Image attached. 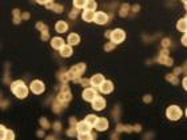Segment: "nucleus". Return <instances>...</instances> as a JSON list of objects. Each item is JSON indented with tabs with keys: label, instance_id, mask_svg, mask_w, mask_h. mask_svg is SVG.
I'll list each match as a JSON object with an SVG mask.
<instances>
[{
	"label": "nucleus",
	"instance_id": "obj_31",
	"mask_svg": "<svg viewBox=\"0 0 187 140\" xmlns=\"http://www.w3.org/2000/svg\"><path fill=\"white\" fill-rule=\"evenodd\" d=\"M40 124H42V127L44 128V130H48L50 126H51V124H50L48 121H47V120L44 119V117H42V119H40Z\"/></svg>",
	"mask_w": 187,
	"mask_h": 140
},
{
	"label": "nucleus",
	"instance_id": "obj_26",
	"mask_svg": "<svg viewBox=\"0 0 187 140\" xmlns=\"http://www.w3.org/2000/svg\"><path fill=\"white\" fill-rule=\"evenodd\" d=\"M79 140H94V136L91 134H78Z\"/></svg>",
	"mask_w": 187,
	"mask_h": 140
},
{
	"label": "nucleus",
	"instance_id": "obj_16",
	"mask_svg": "<svg viewBox=\"0 0 187 140\" xmlns=\"http://www.w3.org/2000/svg\"><path fill=\"white\" fill-rule=\"evenodd\" d=\"M51 46H52L54 50H59L60 51L65 44H64V40L62 38H54L52 40H51Z\"/></svg>",
	"mask_w": 187,
	"mask_h": 140
},
{
	"label": "nucleus",
	"instance_id": "obj_44",
	"mask_svg": "<svg viewBox=\"0 0 187 140\" xmlns=\"http://www.w3.org/2000/svg\"><path fill=\"white\" fill-rule=\"evenodd\" d=\"M43 135H44V132H43V131H39L38 132V136H43Z\"/></svg>",
	"mask_w": 187,
	"mask_h": 140
},
{
	"label": "nucleus",
	"instance_id": "obj_42",
	"mask_svg": "<svg viewBox=\"0 0 187 140\" xmlns=\"http://www.w3.org/2000/svg\"><path fill=\"white\" fill-rule=\"evenodd\" d=\"M134 131L135 132H139V131H140V126H139V124H138V126H135L134 127Z\"/></svg>",
	"mask_w": 187,
	"mask_h": 140
},
{
	"label": "nucleus",
	"instance_id": "obj_10",
	"mask_svg": "<svg viewBox=\"0 0 187 140\" xmlns=\"http://www.w3.org/2000/svg\"><path fill=\"white\" fill-rule=\"evenodd\" d=\"M104 107H106V100L102 96H98L92 101V108L95 111H102V109H104Z\"/></svg>",
	"mask_w": 187,
	"mask_h": 140
},
{
	"label": "nucleus",
	"instance_id": "obj_37",
	"mask_svg": "<svg viewBox=\"0 0 187 140\" xmlns=\"http://www.w3.org/2000/svg\"><path fill=\"white\" fill-rule=\"evenodd\" d=\"M182 44H183L185 47H187V35H186V34L182 36Z\"/></svg>",
	"mask_w": 187,
	"mask_h": 140
},
{
	"label": "nucleus",
	"instance_id": "obj_2",
	"mask_svg": "<svg viewBox=\"0 0 187 140\" xmlns=\"http://www.w3.org/2000/svg\"><path fill=\"white\" fill-rule=\"evenodd\" d=\"M84 71H86V64H84V63L76 64V65H74V67H72V68L67 72L68 79L72 80V82H75V83H79V82H80V76L83 75Z\"/></svg>",
	"mask_w": 187,
	"mask_h": 140
},
{
	"label": "nucleus",
	"instance_id": "obj_45",
	"mask_svg": "<svg viewBox=\"0 0 187 140\" xmlns=\"http://www.w3.org/2000/svg\"><path fill=\"white\" fill-rule=\"evenodd\" d=\"M139 9V6H135V7H133V11H138Z\"/></svg>",
	"mask_w": 187,
	"mask_h": 140
},
{
	"label": "nucleus",
	"instance_id": "obj_29",
	"mask_svg": "<svg viewBox=\"0 0 187 140\" xmlns=\"http://www.w3.org/2000/svg\"><path fill=\"white\" fill-rule=\"evenodd\" d=\"M166 79H167L170 83H172V84H178V76L172 75V73H168V75L166 76Z\"/></svg>",
	"mask_w": 187,
	"mask_h": 140
},
{
	"label": "nucleus",
	"instance_id": "obj_8",
	"mask_svg": "<svg viewBox=\"0 0 187 140\" xmlns=\"http://www.w3.org/2000/svg\"><path fill=\"white\" fill-rule=\"evenodd\" d=\"M91 128L92 127H91L86 120H83V121L76 124V131H78V134H91Z\"/></svg>",
	"mask_w": 187,
	"mask_h": 140
},
{
	"label": "nucleus",
	"instance_id": "obj_9",
	"mask_svg": "<svg viewBox=\"0 0 187 140\" xmlns=\"http://www.w3.org/2000/svg\"><path fill=\"white\" fill-rule=\"evenodd\" d=\"M90 82H91V86L92 87H100L102 84H103L106 80H104V77H103V75H100V73H96V75H94L90 79Z\"/></svg>",
	"mask_w": 187,
	"mask_h": 140
},
{
	"label": "nucleus",
	"instance_id": "obj_30",
	"mask_svg": "<svg viewBox=\"0 0 187 140\" xmlns=\"http://www.w3.org/2000/svg\"><path fill=\"white\" fill-rule=\"evenodd\" d=\"M13 21H15L16 24L20 23V11H19V9H15V11H13Z\"/></svg>",
	"mask_w": 187,
	"mask_h": 140
},
{
	"label": "nucleus",
	"instance_id": "obj_36",
	"mask_svg": "<svg viewBox=\"0 0 187 140\" xmlns=\"http://www.w3.org/2000/svg\"><path fill=\"white\" fill-rule=\"evenodd\" d=\"M76 16H78V9H74V11H72V12L71 13H69V17H71V19H75V17Z\"/></svg>",
	"mask_w": 187,
	"mask_h": 140
},
{
	"label": "nucleus",
	"instance_id": "obj_22",
	"mask_svg": "<svg viewBox=\"0 0 187 140\" xmlns=\"http://www.w3.org/2000/svg\"><path fill=\"white\" fill-rule=\"evenodd\" d=\"M177 28H178V31H181V32H187V20L181 19L177 23Z\"/></svg>",
	"mask_w": 187,
	"mask_h": 140
},
{
	"label": "nucleus",
	"instance_id": "obj_34",
	"mask_svg": "<svg viewBox=\"0 0 187 140\" xmlns=\"http://www.w3.org/2000/svg\"><path fill=\"white\" fill-rule=\"evenodd\" d=\"M162 46H163V48L167 50V47L170 46V39H163L162 40Z\"/></svg>",
	"mask_w": 187,
	"mask_h": 140
},
{
	"label": "nucleus",
	"instance_id": "obj_21",
	"mask_svg": "<svg viewBox=\"0 0 187 140\" xmlns=\"http://www.w3.org/2000/svg\"><path fill=\"white\" fill-rule=\"evenodd\" d=\"M47 8H50V9H52L55 11V12H58V13H62V11H63V6H59V4H55V3L52 2H48L46 4Z\"/></svg>",
	"mask_w": 187,
	"mask_h": 140
},
{
	"label": "nucleus",
	"instance_id": "obj_4",
	"mask_svg": "<svg viewBox=\"0 0 187 140\" xmlns=\"http://www.w3.org/2000/svg\"><path fill=\"white\" fill-rule=\"evenodd\" d=\"M166 115L170 120H179L182 116V109L178 105H170L166 111Z\"/></svg>",
	"mask_w": 187,
	"mask_h": 140
},
{
	"label": "nucleus",
	"instance_id": "obj_39",
	"mask_svg": "<svg viewBox=\"0 0 187 140\" xmlns=\"http://www.w3.org/2000/svg\"><path fill=\"white\" fill-rule=\"evenodd\" d=\"M182 83H183V88H185V90L187 91V76L185 77V79H183V82H182Z\"/></svg>",
	"mask_w": 187,
	"mask_h": 140
},
{
	"label": "nucleus",
	"instance_id": "obj_47",
	"mask_svg": "<svg viewBox=\"0 0 187 140\" xmlns=\"http://www.w3.org/2000/svg\"><path fill=\"white\" fill-rule=\"evenodd\" d=\"M186 116H187V109H186Z\"/></svg>",
	"mask_w": 187,
	"mask_h": 140
},
{
	"label": "nucleus",
	"instance_id": "obj_11",
	"mask_svg": "<svg viewBox=\"0 0 187 140\" xmlns=\"http://www.w3.org/2000/svg\"><path fill=\"white\" fill-rule=\"evenodd\" d=\"M108 21V15L106 12H96L95 13V23L96 24H106Z\"/></svg>",
	"mask_w": 187,
	"mask_h": 140
},
{
	"label": "nucleus",
	"instance_id": "obj_12",
	"mask_svg": "<svg viewBox=\"0 0 187 140\" xmlns=\"http://www.w3.org/2000/svg\"><path fill=\"white\" fill-rule=\"evenodd\" d=\"M36 28L40 29L42 31V40H48L50 38V31H48V27H47L46 24H43V23H38L36 24Z\"/></svg>",
	"mask_w": 187,
	"mask_h": 140
},
{
	"label": "nucleus",
	"instance_id": "obj_13",
	"mask_svg": "<svg viewBox=\"0 0 187 140\" xmlns=\"http://www.w3.org/2000/svg\"><path fill=\"white\" fill-rule=\"evenodd\" d=\"M15 139V134L11 130H6L4 126H2V136L0 140H13Z\"/></svg>",
	"mask_w": 187,
	"mask_h": 140
},
{
	"label": "nucleus",
	"instance_id": "obj_6",
	"mask_svg": "<svg viewBox=\"0 0 187 140\" xmlns=\"http://www.w3.org/2000/svg\"><path fill=\"white\" fill-rule=\"evenodd\" d=\"M82 96H83V99H84L86 101H91V103H92L95 99L98 98V95H96V91H95L94 88L90 87V88H84Z\"/></svg>",
	"mask_w": 187,
	"mask_h": 140
},
{
	"label": "nucleus",
	"instance_id": "obj_24",
	"mask_svg": "<svg viewBox=\"0 0 187 140\" xmlns=\"http://www.w3.org/2000/svg\"><path fill=\"white\" fill-rule=\"evenodd\" d=\"M98 119H99V117H98V116H95V115H87V117H86V121L90 124L91 127H95V124H96Z\"/></svg>",
	"mask_w": 187,
	"mask_h": 140
},
{
	"label": "nucleus",
	"instance_id": "obj_32",
	"mask_svg": "<svg viewBox=\"0 0 187 140\" xmlns=\"http://www.w3.org/2000/svg\"><path fill=\"white\" fill-rule=\"evenodd\" d=\"M79 83L82 84L83 87H86V88H90V87H91V82H90L88 79H80Z\"/></svg>",
	"mask_w": 187,
	"mask_h": 140
},
{
	"label": "nucleus",
	"instance_id": "obj_48",
	"mask_svg": "<svg viewBox=\"0 0 187 140\" xmlns=\"http://www.w3.org/2000/svg\"><path fill=\"white\" fill-rule=\"evenodd\" d=\"M186 35H187V32H186Z\"/></svg>",
	"mask_w": 187,
	"mask_h": 140
},
{
	"label": "nucleus",
	"instance_id": "obj_5",
	"mask_svg": "<svg viewBox=\"0 0 187 140\" xmlns=\"http://www.w3.org/2000/svg\"><path fill=\"white\" fill-rule=\"evenodd\" d=\"M111 43L112 44H119V43H122L124 39H126V32L123 31V29H114L112 31V34H111Z\"/></svg>",
	"mask_w": 187,
	"mask_h": 140
},
{
	"label": "nucleus",
	"instance_id": "obj_28",
	"mask_svg": "<svg viewBox=\"0 0 187 140\" xmlns=\"http://www.w3.org/2000/svg\"><path fill=\"white\" fill-rule=\"evenodd\" d=\"M128 9H130V6H128V4H123L122 8H120L119 15H120V16H127V15H128Z\"/></svg>",
	"mask_w": 187,
	"mask_h": 140
},
{
	"label": "nucleus",
	"instance_id": "obj_43",
	"mask_svg": "<svg viewBox=\"0 0 187 140\" xmlns=\"http://www.w3.org/2000/svg\"><path fill=\"white\" fill-rule=\"evenodd\" d=\"M23 19H30V13H23Z\"/></svg>",
	"mask_w": 187,
	"mask_h": 140
},
{
	"label": "nucleus",
	"instance_id": "obj_41",
	"mask_svg": "<svg viewBox=\"0 0 187 140\" xmlns=\"http://www.w3.org/2000/svg\"><path fill=\"white\" fill-rule=\"evenodd\" d=\"M182 72V68H175L174 69V73H175V75H178V73H181Z\"/></svg>",
	"mask_w": 187,
	"mask_h": 140
},
{
	"label": "nucleus",
	"instance_id": "obj_27",
	"mask_svg": "<svg viewBox=\"0 0 187 140\" xmlns=\"http://www.w3.org/2000/svg\"><path fill=\"white\" fill-rule=\"evenodd\" d=\"M86 3L87 2H83V0H75V2H74V7H75L76 9L84 8V7H86Z\"/></svg>",
	"mask_w": 187,
	"mask_h": 140
},
{
	"label": "nucleus",
	"instance_id": "obj_20",
	"mask_svg": "<svg viewBox=\"0 0 187 140\" xmlns=\"http://www.w3.org/2000/svg\"><path fill=\"white\" fill-rule=\"evenodd\" d=\"M60 55L63 57H69L72 55V47L69 46V44H65L63 48L60 50Z\"/></svg>",
	"mask_w": 187,
	"mask_h": 140
},
{
	"label": "nucleus",
	"instance_id": "obj_14",
	"mask_svg": "<svg viewBox=\"0 0 187 140\" xmlns=\"http://www.w3.org/2000/svg\"><path fill=\"white\" fill-rule=\"evenodd\" d=\"M95 128L98 131H106L108 128V120L104 119V117H99L96 124H95Z\"/></svg>",
	"mask_w": 187,
	"mask_h": 140
},
{
	"label": "nucleus",
	"instance_id": "obj_18",
	"mask_svg": "<svg viewBox=\"0 0 187 140\" xmlns=\"http://www.w3.org/2000/svg\"><path fill=\"white\" fill-rule=\"evenodd\" d=\"M67 42L69 46H76V44H79L80 43V36L78 34H69L68 35V38H67Z\"/></svg>",
	"mask_w": 187,
	"mask_h": 140
},
{
	"label": "nucleus",
	"instance_id": "obj_46",
	"mask_svg": "<svg viewBox=\"0 0 187 140\" xmlns=\"http://www.w3.org/2000/svg\"><path fill=\"white\" fill-rule=\"evenodd\" d=\"M47 140H54V136H50V138H47Z\"/></svg>",
	"mask_w": 187,
	"mask_h": 140
},
{
	"label": "nucleus",
	"instance_id": "obj_25",
	"mask_svg": "<svg viewBox=\"0 0 187 140\" xmlns=\"http://www.w3.org/2000/svg\"><path fill=\"white\" fill-rule=\"evenodd\" d=\"M96 9V3L95 2H87L86 3V7H84V11H94Z\"/></svg>",
	"mask_w": 187,
	"mask_h": 140
},
{
	"label": "nucleus",
	"instance_id": "obj_7",
	"mask_svg": "<svg viewBox=\"0 0 187 140\" xmlns=\"http://www.w3.org/2000/svg\"><path fill=\"white\" fill-rule=\"evenodd\" d=\"M31 91L34 92L35 95H40V94H43L44 92V84H43L40 80H34V82L31 83Z\"/></svg>",
	"mask_w": 187,
	"mask_h": 140
},
{
	"label": "nucleus",
	"instance_id": "obj_19",
	"mask_svg": "<svg viewBox=\"0 0 187 140\" xmlns=\"http://www.w3.org/2000/svg\"><path fill=\"white\" fill-rule=\"evenodd\" d=\"M55 29H56L59 34H63V32H65L68 29V24L65 23V21L60 20V21H58V23L55 24Z\"/></svg>",
	"mask_w": 187,
	"mask_h": 140
},
{
	"label": "nucleus",
	"instance_id": "obj_1",
	"mask_svg": "<svg viewBox=\"0 0 187 140\" xmlns=\"http://www.w3.org/2000/svg\"><path fill=\"white\" fill-rule=\"evenodd\" d=\"M11 91L19 99H24L28 95V88L24 84V82H21V80H16V82H13L11 84Z\"/></svg>",
	"mask_w": 187,
	"mask_h": 140
},
{
	"label": "nucleus",
	"instance_id": "obj_33",
	"mask_svg": "<svg viewBox=\"0 0 187 140\" xmlns=\"http://www.w3.org/2000/svg\"><path fill=\"white\" fill-rule=\"evenodd\" d=\"M67 135H68V136H76V135H78L76 127H71V128H69V130L67 131Z\"/></svg>",
	"mask_w": 187,
	"mask_h": 140
},
{
	"label": "nucleus",
	"instance_id": "obj_23",
	"mask_svg": "<svg viewBox=\"0 0 187 140\" xmlns=\"http://www.w3.org/2000/svg\"><path fill=\"white\" fill-rule=\"evenodd\" d=\"M158 61L162 64H166V65H172V59L170 56H159V59H158Z\"/></svg>",
	"mask_w": 187,
	"mask_h": 140
},
{
	"label": "nucleus",
	"instance_id": "obj_35",
	"mask_svg": "<svg viewBox=\"0 0 187 140\" xmlns=\"http://www.w3.org/2000/svg\"><path fill=\"white\" fill-rule=\"evenodd\" d=\"M114 47H115V46H114L112 43H108V44H106L104 50H106V51H111V50H114Z\"/></svg>",
	"mask_w": 187,
	"mask_h": 140
},
{
	"label": "nucleus",
	"instance_id": "obj_38",
	"mask_svg": "<svg viewBox=\"0 0 187 140\" xmlns=\"http://www.w3.org/2000/svg\"><path fill=\"white\" fill-rule=\"evenodd\" d=\"M54 128H55V131H60V128H62V124H60V123H58V121H56V123L54 124Z\"/></svg>",
	"mask_w": 187,
	"mask_h": 140
},
{
	"label": "nucleus",
	"instance_id": "obj_15",
	"mask_svg": "<svg viewBox=\"0 0 187 140\" xmlns=\"http://www.w3.org/2000/svg\"><path fill=\"white\" fill-rule=\"evenodd\" d=\"M99 90L102 91V94H111L114 91V84H112V82H110V80H106V82L99 87Z\"/></svg>",
	"mask_w": 187,
	"mask_h": 140
},
{
	"label": "nucleus",
	"instance_id": "obj_40",
	"mask_svg": "<svg viewBox=\"0 0 187 140\" xmlns=\"http://www.w3.org/2000/svg\"><path fill=\"white\" fill-rule=\"evenodd\" d=\"M144 101L150 103V101H151V96H150V95H146V96H144Z\"/></svg>",
	"mask_w": 187,
	"mask_h": 140
},
{
	"label": "nucleus",
	"instance_id": "obj_17",
	"mask_svg": "<svg viewBox=\"0 0 187 140\" xmlns=\"http://www.w3.org/2000/svg\"><path fill=\"white\" fill-rule=\"evenodd\" d=\"M95 13L96 12H92V11H84L82 13V19L87 23H91V21H95Z\"/></svg>",
	"mask_w": 187,
	"mask_h": 140
},
{
	"label": "nucleus",
	"instance_id": "obj_3",
	"mask_svg": "<svg viewBox=\"0 0 187 140\" xmlns=\"http://www.w3.org/2000/svg\"><path fill=\"white\" fill-rule=\"evenodd\" d=\"M71 98H72V95H71V91H69V88L65 86V84H64V86H62L60 92H59V95H58L56 100L60 101V103H63V104H67V103L71 100Z\"/></svg>",
	"mask_w": 187,
	"mask_h": 140
}]
</instances>
